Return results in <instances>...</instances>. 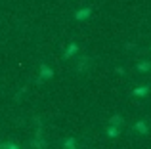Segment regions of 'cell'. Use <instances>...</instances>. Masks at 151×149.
I'll list each match as a JSON object with an SVG mask.
<instances>
[{
  "label": "cell",
  "mask_w": 151,
  "mask_h": 149,
  "mask_svg": "<svg viewBox=\"0 0 151 149\" xmlns=\"http://www.w3.org/2000/svg\"><path fill=\"white\" fill-rule=\"evenodd\" d=\"M75 143H77V142H75V138H69V140L65 142V147H67V149H73Z\"/></svg>",
  "instance_id": "obj_3"
},
{
  "label": "cell",
  "mask_w": 151,
  "mask_h": 149,
  "mask_svg": "<svg viewBox=\"0 0 151 149\" xmlns=\"http://www.w3.org/2000/svg\"><path fill=\"white\" fill-rule=\"evenodd\" d=\"M4 147H6V149H19V145H15V143H6Z\"/></svg>",
  "instance_id": "obj_4"
},
{
  "label": "cell",
  "mask_w": 151,
  "mask_h": 149,
  "mask_svg": "<svg viewBox=\"0 0 151 149\" xmlns=\"http://www.w3.org/2000/svg\"><path fill=\"white\" fill-rule=\"evenodd\" d=\"M136 130L142 132V134H147V124H145V122H138L136 124Z\"/></svg>",
  "instance_id": "obj_1"
},
{
  "label": "cell",
  "mask_w": 151,
  "mask_h": 149,
  "mask_svg": "<svg viewBox=\"0 0 151 149\" xmlns=\"http://www.w3.org/2000/svg\"><path fill=\"white\" fill-rule=\"evenodd\" d=\"M107 136H109V138H117L119 136V128H107Z\"/></svg>",
  "instance_id": "obj_2"
}]
</instances>
